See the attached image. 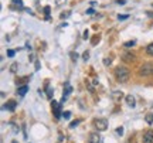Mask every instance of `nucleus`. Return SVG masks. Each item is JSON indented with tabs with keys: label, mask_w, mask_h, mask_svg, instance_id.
Wrapping results in <instances>:
<instances>
[{
	"label": "nucleus",
	"mask_w": 153,
	"mask_h": 143,
	"mask_svg": "<svg viewBox=\"0 0 153 143\" xmlns=\"http://www.w3.org/2000/svg\"><path fill=\"white\" fill-rule=\"evenodd\" d=\"M70 116H71V113H70V112H65V113H64V118H65V119H68Z\"/></svg>",
	"instance_id": "b1692460"
},
{
	"label": "nucleus",
	"mask_w": 153,
	"mask_h": 143,
	"mask_svg": "<svg viewBox=\"0 0 153 143\" xmlns=\"http://www.w3.org/2000/svg\"><path fill=\"white\" fill-rule=\"evenodd\" d=\"M125 101H126V105H128L129 108H133V106L136 105V101H135V96H133V95H128L125 98Z\"/></svg>",
	"instance_id": "6e6552de"
},
{
	"label": "nucleus",
	"mask_w": 153,
	"mask_h": 143,
	"mask_svg": "<svg viewBox=\"0 0 153 143\" xmlns=\"http://www.w3.org/2000/svg\"><path fill=\"white\" fill-rule=\"evenodd\" d=\"M78 123H79V121H75L74 123H71V127H75L76 125H78Z\"/></svg>",
	"instance_id": "393cba45"
},
{
	"label": "nucleus",
	"mask_w": 153,
	"mask_h": 143,
	"mask_svg": "<svg viewBox=\"0 0 153 143\" xmlns=\"http://www.w3.org/2000/svg\"><path fill=\"white\" fill-rule=\"evenodd\" d=\"M44 11H45V19L48 20V13H50V6H45L44 7Z\"/></svg>",
	"instance_id": "2eb2a0df"
},
{
	"label": "nucleus",
	"mask_w": 153,
	"mask_h": 143,
	"mask_svg": "<svg viewBox=\"0 0 153 143\" xmlns=\"http://www.w3.org/2000/svg\"><path fill=\"white\" fill-rule=\"evenodd\" d=\"M111 96H112V99H114L115 102H119L120 99L123 98V92H122V91H114V92L111 94Z\"/></svg>",
	"instance_id": "0eeeda50"
},
{
	"label": "nucleus",
	"mask_w": 153,
	"mask_h": 143,
	"mask_svg": "<svg viewBox=\"0 0 153 143\" xmlns=\"http://www.w3.org/2000/svg\"><path fill=\"white\" fill-rule=\"evenodd\" d=\"M152 106H153V105H152Z\"/></svg>",
	"instance_id": "c85d7f7f"
},
{
	"label": "nucleus",
	"mask_w": 153,
	"mask_h": 143,
	"mask_svg": "<svg viewBox=\"0 0 153 143\" xmlns=\"http://www.w3.org/2000/svg\"><path fill=\"white\" fill-rule=\"evenodd\" d=\"M122 132H123V127H122V126L116 129V133H118V135H122Z\"/></svg>",
	"instance_id": "4be33fe9"
},
{
	"label": "nucleus",
	"mask_w": 153,
	"mask_h": 143,
	"mask_svg": "<svg viewBox=\"0 0 153 143\" xmlns=\"http://www.w3.org/2000/svg\"><path fill=\"white\" fill-rule=\"evenodd\" d=\"M47 96H48V98H51V96H53V89H51V88L47 89Z\"/></svg>",
	"instance_id": "aec40b11"
},
{
	"label": "nucleus",
	"mask_w": 153,
	"mask_h": 143,
	"mask_svg": "<svg viewBox=\"0 0 153 143\" xmlns=\"http://www.w3.org/2000/svg\"><path fill=\"white\" fill-rule=\"evenodd\" d=\"M137 74H139L140 77L153 75V62H146V64H143V65L137 70Z\"/></svg>",
	"instance_id": "f03ea898"
},
{
	"label": "nucleus",
	"mask_w": 153,
	"mask_h": 143,
	"mask_svg": "<svg viewBox=\"0 0 153 143\" xmlns=\"http://www.w3.org/2000/svg\"><path fill=\"white\" fill-rule=\"evenodd\" d=\"M143 143H153V130H148L143 135Z\"/></svg>",
	"instance_id": "39448f33"
},
{
	"label": "nucleus",
	"mask_w": 153,
	"mask_h": 143,
	"mask_svg": "<svg viewBox=\"0 0 153 143\" xmlns=\"http://www.w3.org/2000/svg\"><path fill=\"white\" fill-rule=\"evenodd\" d=\"M145 121L148 122L149 125H152L153 123V113H148V115L145 116Z\"/></svg>",
	"instance_id": "ddd939ff"
},
{
	"label": "nucleus",
	"mask_w": 153,
	"mask_h": 143,
	"mask_svg": "<svg viewBox=\"0 0 153 143\" xmlns=\"http://www.w3.org/2000/svg\"><path fill=\"white\" fill-rule=\"evenodd\" d=\"M152 6H153V3H152Z\"/></svg>",
	"instance_id": "cd10ccee"
},
{
	"label": "nucleus",
	"mask_w": 153,
	"mask_h": 143,
	"mask_svg": "<svg viewBox=\"0 0 153 143\" xmlns=\"http://www.w3.org/2000/svg\"><path fill=\"white\" fill-rule=\"evenodd\" d=\"M114 74H115V77H116L118 82H126L129 79V77H131V71L126 67H116Z\"/></svg>",
	"instance_id": "f257e3e1"
},
{
	"label": "nucleus",
	"mask_w": 153,
	"mask_h": 143,
	"mask_svg": "<svg viewBox=\"0 0 153 143\" xmlns=\"http://www.w3.org/2000/svg\"><path fill=\"white\" fill-rule=\"evenodd\" d=\"M13 1H14V3H17V4L22 6V0H13Z\"/></svg>",
	"instance_id": "bb28decb"
},
{
	"label": "nucleus",
	"mask_w": 153,
	"mask_h": 143,
	"mask_svg": "<svg viewBox=\"0 0 153 143\" xmlns=\"http://www.w3.org/2000/svg\"><path fill=\"white\" fill-rule=\"evenodd\" d=\"M128 14H119V16H118V19H119V20H123V19H128Z\"/></svg>",
	"instance_id": "412c9836"
},
{
	"label": "nucleus",
	"mask_w": 153,
	"mask_h": 143,
	"mask_svg": "<svg viewBox=\"0 0 153 143\" xmlns=\"http://www.w3.org/2000/svg\"><path fill=\"white\" fill-rule=\"evenodd\" d=\"M61 3H65V0H57V4H61Z\"/></svg>",
	"instance_id": "a878e982"
},
{
	"label": "nucleus",
	"mask_w": 153,
	"mask_h": 143,
	"mask_svg": "<svg viewBox=\"0 0 153 143\" xmlns=\"http://www.w3.org/2000/svg\"><path fill=\"white\" fill-rule=\"evenodd\" d=\"M122 60L125 62H132V61H135V55L131 53H125V54H122Z\"/></svg>",
	"instance_id": "1a4fd4ad"
},
{
	"label": "nucleus",
	"mask_w": 153,
	"mask_h": 143,
	"mask_svg": "<svg viewBox=\"0 0 153 143\" xmlns=\"http://www.w3.org/2000/svg\"><path fill=\"white\" fill-rule=\"evenodd\" d=\"M135 45V41H128V43H125V47H133Z\"/></svg>",
	"instance_id": "6ab92c4d"
},
{
	"label": "nucleus",
	"mask_w": 153,
	"mask_h": 143,
	"mask_svg": "<svg viewBox=\"0 0 153 143\" xmlns=\"http://www.w3.org/2000/svg\"><path fill=\"white\" fill-rule=\"evenodd\" d=\"M88 143H101V136H99V133H97V132L89 133V136H88Z\"/></svg>",
	"instance_id": "20e7f679"
},
{
	"label": "nucleus",
	"mask_w": 153,
	"mask_h": 143,
	"mask_svg": "<svg viewBox=\"0 0 153 143\" xmlns=\"http://www.w3.org/2000/svg\"><path fill=\"white\" fill-rule=\"evenodd\" d=\"M146 54L150 55V57H153V43H152V44H149L148 47H146Z\"/></svg>",
	"instance_id": "f8f14e48"
},
{
	"label": "nucleus",
	"mask_w": 153,
	"mask_h": 143,
	"mask_svg": "<svg viewBox=\"0 0 153 143\" xmlns=\"http://www.w3.org/2000/svg\"><path fill=\"white\" fill-rule=\"evenodd\" d=\"M70 54H71V60L72 61H76V60H78V54H76V53H70Z\"/></svg>",
	"instance_id": "dca6fc26"
},
{
	"label": "nucleus",
	"mask_w": 153,
	"mask_h": 143,
	"mask_svg": "<svg viewBox=\"0 0 153 143\" xmlns=\"http://www.w3.org/2000/svg\"><path fill=\"white\" fill-rule=\"evenodd\" d=\"M82 58H84V61H88V60H89V53H88V51H85V53H84V55H82Z\"/></svg>",
	"instance_id": "f3484780"
},
{
	"label": "nucleus",
	"mask_w": 153,
	"mask_h": 143,
	"mask_svg": "<svg viewBox=\"0 0 153 143\" xmlns=\"http://www.w3.org/2000/svg\"><path fill=\"white\" fill-rule=\"evenodd\" d=\"M94 125H95V127H97L98 130H106V129H108V121L104 119V118L95 119V121H94Z\"/></svg>",
	"instance_id": "7ed1b4c3"
},
{
	"label": "nucleus",
	"mask_w": 153,
	"mask_h": 143,
	"mask_svg": "<svg viewBox=\"0 0 153 143\" xmlns=\"http://www.w3.org/2000/svg\"><path fill=\"white\" fill-rule=\"evenodd\" d=\"M17 65H19L17 62H14V64H11V67H10V71H11V72H16V71H17Z\"/></svg>",
	"instance_id": "4468645a"
},
{
	"label": "nucleus",
	"mask_w": 153,
	"mask_h": 143,
	"mask_svg": "<svg viewBox=\"0 0 153 143\" xmlns=\"http://www.w3.org/2000/svg\"><path fill=\"white\" fill-rule=\"evenodd\" d=\"M51 106H53V110H54V115H55V118H60L61 105L58 104V102H55V101H53V104H51Z\"/></svg>",
	"instance_id": "423d86ee"
},
{
	"label": "nucleus",
	"mask_w": 153,
	"mask_h": 143,
	"mask_svg": "<svg viewBox=\"0 0 153 143\" xmlns=\"http://www.w3.org/2000/svg\"><path fill=\"white\" fill-rule=\"evenodd\" d=\"M111 61H112V60H111V58H105V61H104V62H105V64H106V65H108V64H111Z\"/></svg>",
	"instance_id": "5701e85b"
},
{
	"label": "nucleus",
	"mask_w": 153,
	"mask_h": 143,
	"mask_svg": "<svg viewBox=\"0 0 153 143\" xmlns=\"http://www.w3.org/2000/svg\"><path fill=\"white\" fill-rule=\"evenodd\" d=\"M27 91H28V87H27V85H22L20 88L17 89V94L20 95V96H24V95L27 94Z\"/></svg>",
	"instance_id": "9d476101"
},
{
	"label": "nucleus",
	"mask_w": 153,
	"mask_h": 143,
	"mask_svg": "<svg viewBox=\"0 0 153 143\" xmlns=\"http://www.w3.org/2000/svg\"><path fill=\"white\" fill-rule=\"evenodd\" d=\"M14 108H16V102L14 101H10L7 105H4V109L7 110H14Z\"/></svg>",
	"instance_id": "9b49d317"
},
{
	"label": "nucleus",
	"mask_w": 153,
	"mask_h": 143,
	"mask_svg": "<svg viewBox=\"0 0 153 143\" xmlns=\"http://www.w3.org/2000/svg\"><path fill=\"white\" fill-rule=\"evenodd\" d=\"M7 57H14V50H7Z\"/></svg>",
	"instance_id": "a211bd4d"
}]
</instances>
